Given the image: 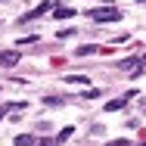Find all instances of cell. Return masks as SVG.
Returning a JSON list of instances; mask_svg holds the SVG:
<instances>
[{
	"label": "cell",
	"mask_w": 146,
	"mask_h": 146,
	"mask_svg": "<svg viewBox=\"0 0 146 146\" xmlns=\"http://www.w3.org/2000/svg\"><path fill=\"white\" fill-rule=\"evenodd\" d=\"M87 16L93 22H100V25H106V22H118L121 19V13H118L115 6H96V9H87Z\"/></svg>",
	"instance_id": "cell-1"
},
{
	"label": "cell",
	"mask_w": 146,
	"mask_h": 146,
	"mask_svg": "<svg viewBox=\"0 0 146 146\" xmlns=\"http://www.w3.org/2000/svg\"><path fill=\"white\" fill-rule=\"evenodd\" d=\"M47 9H50V3H40L37 9H31V13H25V16H22V19H16V22H19V25H25V22H34V19H40V16H44Z\"/></svg>",
	"instance_id": "cell-2"
},
{
	"label": "cell",
	"mask_w": 146,
	"mask_h": 146,
	"mask_svg": "<svg viewBox=\"0 0 146 146\" xmlns=\"http://www.w3.org/2000/svg\"><path fill=\"white\" fill-rule=\"evenodd\" d=\"M131 96H134V90H131V93H124V96H118V100H109V103H106V112H118V109H124Z\"/></svg>",
	"instance_id": "cell-3"
},
{
	"label": "cell",
	"mask_w": 146,
	"mask_h": 146,
	"mask_svg": "<svg viewBox=\"0 0 146 146\" xmlns=\"http://www.w3.org/2000/svg\"><path fill=\"white\" fill-rule=\"evenodd\" d=\"M19 62V50H0V65H16Z\"/></svg>",
	"instance_id": "cell-4"
},
{
	"label": "cell",
	"mask_w": 146,
	"mask_h": 146,
	"mask_svg": "<svg viewBox=\"0 0 146 146\" xmlns=\"http://www.w3.org/2000/svg\"><path fill=\"white\" fill-rule=\"evenodd\" d=\"M72 16H75L72 6H56V19H72Z\"/></svg>",
	"instance_id": "cell-5"
},
{
	"label": "cell",
	"mask_w": 146,
	"mask_h": 146,
	"mask_svg": "<svg viewBox=\"0 0 146 146\" xmlns=\"http://www.w3.org/2000/svg\"><path fill=\"white\" fill-rule=\"evenodd\" d=\"M31 143H34L31 134H19V137H16V146H31Z\"/></svg>",
	"instance_id": "cell-6"
},
{
	"label": "cell",
	"mask_w": 146,
	"mask_h": 146,
	"mask_svg": "<svg viewBox=\"0 0 146 146\" xmlns=\"http://www.w3.org/2000/svg\"><path fill=\"white\" fill-rule=\"evenodd\" d=\"M81 96H84V100H100V96H103V90H93V87H87L84 93H81Z\"/></svg>",
	"instance_id": "cell-7"
},
{
	"label": "cell",
	"mask_w": 146,
	"mask_h": 146,
	"mask_svg": "<svg viewBox=\"0 0 146 146\" xmlns=\"http://www.w3.org/2000/svg\"><path fill=\"white\" fill-rule=\"evenodd\" d=\"M65 84H87V78H84V75H68Z\"/></svg>",
	"instance_id": "cell-8"
},
{
	"label": "cell",
	"mask_w": 146,
	"mask_h": 146,
	"mask_svg": "<svg viewBox=\"0 0 146 146\" xmlns=\"http://www.w3.org/2000/svg\"><path fill=\"white\" fill-rule=\"evenodd\" d=\"M75 53H78V56H87V53H96V47H93V44H84V47H78Z\"/></svg>",
	"instance_id": "cell-9"
},
{
	"label": "cell",
	"mask_w": 146,
	"mask_h": 146,
	"mask_svg": "<svg viewBox=\"0 0 146 146\" xmlns=\"http://www.w3.org/2000/svg\"><path fill=\"white\" fill-rule=\"evenodd\" d=\"M44 103H47V106H62L65 96H44Z\"/></svg>",
	"instance_id": "cell-10"
},
{
	"label": "cell",
	"mask_w": 146,
	"mask_h": 146,
	"mask_svg": "<svg viewBox=\"0 0 146 146\" xmlns=\"http://www.w3.org/2000/svg\"><path fill=\"white\" fill-rule=\"evenodd\" d=\"M6 112H16V106H13V103H0V121H3Z\"/></svg>",
	"instance_id": "cell-11"
},
{
	"label": "cell",
	"mask_w": 146,
	"mask_h": 146,
	"mask_svg": "<svg viewBox=\"0 0 146 146\" xmlns=\"http://www.w3.org/2000/svg\"><path fill=\"white\" fill-rule=\"evenodd\" d=\"M137 62H140V59H121V62H118V68H134Z\"/></svg>",
	"instance_id": "cell-12"
},
{
	"label": "cell",
	"mask_w": 146,
	"mask_h": 146,
	"mask_svg": "<svg viewBox=\"0 0 146 146\" xmlns=\"http://www.w3.org/2000/svg\"><path fill=\"white\" fill-rule=\"evenodd\" d=\"M68 137H72V127H62V131H59V137H56V140H59V143H65Z\"/></svg>",
	"instance_id": "cell-13"
},
{
	"label": "cell",
	"mask_w": 146,
	"mask_h": 146,
	"mask_svg": "<svg viewBox=\"0 0 146 146\" xmlns=\"http://www.w3.org/2000/svg\"><path fill=\"white\" fill-rule=\"evenodd\" d=\"M37 146H59V140H53V137H47V140H40Z\"/></svg>",
	"instance_id": "cell-14"
},
{
	"label": "cell",
	"mask_w": 146,
	"mask_h": 146,
	"mask_svg": "<svg viewBox=\"0 0 146 146\" xmlns=\"http://www.w3.org/2000/svg\"><path fill=\"white\" fill-rule=\"evenodd\" d=\"M109 146H131V140H115V143H109Z\"/></svg>",
	"instance_id": "cell-15"
},
{
	"label": "cell",
	"mask_w": 146,
	"mask_h": 146,
	"mask_svg": "<svg viewBox=\"0 0 146 146\" xmlns=\"http://www.w3.org/2000/svg\"><path fill=\"white\" fill-rule=\"evenodd\" d=\"M140 146H146V143H140Z\"/></svg>",
	"instance_id": "cell-16"
}]
</instances>
